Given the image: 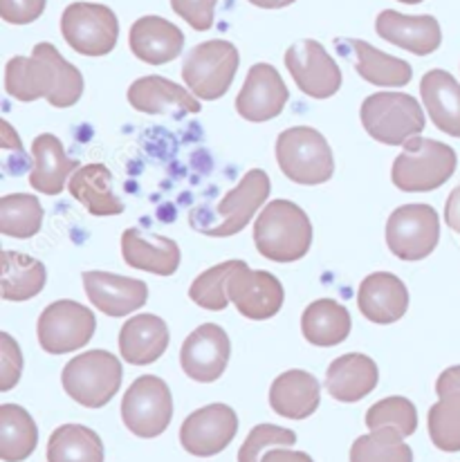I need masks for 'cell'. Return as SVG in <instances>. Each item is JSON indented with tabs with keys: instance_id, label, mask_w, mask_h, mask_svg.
Returning <instances> with one entry per match:
<instances>
[{
	"instance_id": "obj_40",
	"label": "cell",
	"mask_w": 460,
	"mask_h": 462,
	"mask_svg": "<svg viewBox=\"0 0 460 462\" xmlns=\"http://www.w3.org/2000/svg\"><path fill=\"white\" fill-rule=\"evenodd\" d=\"M297 442V433L276 424H259L250 431L243 447L238 449V462H261L268 449L276 447H292Z\"/></svg>"
},
{
	"instance_id": "obj_35",
	"label": "cell",
	"mask_w": 460,
	"mask_h": 462,
	"mask_svg": "<svg viewBox=\"0 0 460 462\" xmlns=\"http://www.w3.org/2000/svg\"><path fill=\"white\" fill-rule=\"evenodd\" d=\"M48 462H104V442L84 424H63L50 436Z\"/></svg>"
},
{
	"instance_id": "obj_47",
	"label": "cell",
	"mask_w": 460,
	"mask_h": 462,
	"mask_svg": "<svg viewBox=\"0 0 460 462\" xmlns=\"http://www.w3.org/2000/svg\"><path fill=\"white\" fill-rule=\"evenodd\" d=\"M247 3L256 5V7L261 9H283L288 7V5L297 3V0H247Z\"/></svg>"
},
{
	"instance_id": "obj_21",
	"label": "cell",
	"mask_w": 460,
	"mask_h": 462,
	"mask_svg": "<svg viewBox=\"0 0 460 462\" xmlns=\"http://www.w3.org/2000/svg\"><path fill=\"white\" fill-rule=\"evenodd\" d=\"M357 308L371 323L389 326L400 321L409 310V290L391 272H373L357 290Z\"/></svg>"
},
{
	"instance_id": "obj_46",
	"label": "cell",
	"mask_w": 460,
	"mask_h": 462,
	"mask_svg": "<svg viewBox=\"0 0 460 462\" xmlns=\"http://www.w3.org/2000/svg\"><path fill=\"white\" fill-rule=\"evenodd\" d=\"M0 126H3V135H0V146H3V151H14V153L23 155V144L21 140H18L16 131L12 128V124H9L7 119H3Z\"/></svg>"
},
{
	"instance_id": "obj_3",
	"label": "cell",
	"mask_w": 460,
	"mask_h": 462,
	"mask_svg": "<svg viewBox=\"0 0 460 462\" xmlns=\"http://www.w3.org/2000/svg\"><path fill=\"white\" fill-rule=\"evenodd\" d=\"M458 157L449 144L429 137H413L402 146L391 169V182L404 193L436 191L456 173Z\"/></svg>"
},
{
	"instance_id": "obj_31",
	"label": "cell",
	"mask_w": 460,
	"mask_h": 462,
	"mask_svg": "<svg viewBox=\"0 0 460 462\" xmlns=\"http://www.w3.org/2000/svg\"><path fill=\"white\" fill-rule=\"evenodd\" d=\"M68 191L92 216H119L122 200L113 191V173L106 164H86L75 171L68 182Z\"/></svg>"
},
{
	"instance_id": "obj_24",
	"label": "cell",
	"mask_w": 460,
	"mask_h": 462,
	"mask_svg": "<svg viewBox=\"0 0 460 462\" xmlns=\"http://www.w3.org/2000/svg\"><path fill=\"white\" fill-rule=\"evenodd\" d=\"M169 326L158 314H135L119 330V353L133 366L155 364L169 348Z\"/></svg>"
},
{
	"instance_id": "obj_16",
	"label": "cell",
	"mask_w": 460,
	"mask_h": 462,
	"mask_svg": "<svg viewBox=\"0 0 460 462\" xmlns=\"http://www.w3.org/2000/svg\"><path fill=\"white\" fill-rule=\"evenodd\" d=\"M232 357V341L227 332L216 323H202L184 339L180 348V366L184 375L198 384L220 380Z\"/></svg>"
},
{
	"instance_id": "obj_8",
	"label": "cell",
	"mask_w": 460,
	"mask_h": 462,
	"mask_svg": "<svg viewBox=\"0 0 460 462\" xmlns=\"http://www.w3.org/2000/svg\"><path fill=\"white\" fill-rule=\"evenodd\" d=\"M241 54L229 41L214 39L196 45L182 66V81L189 90L205 101L223 99L238 72Z\"/></svg>"
},
{
	"instance_id": "obj_26",
	"label": "cell",
	"mask_w": 460,
	"mask_h": 462,
	"mask_svg": "<svg viewBox=\"0 0 460 462\" xmlns=\"http://www.w3.org/2000/svg\"><path fill=\"white\" fill-rule=\"evenodd\" d=\"M32 160L34 169L30 173L32 189L45 196H59L66 189V182L79 169V162L66 155L61 140L50 133H43L32 144Z\"/></svg>"
},
{
	"instance_id": "obj_45",
	"label": "cell",
	"mask_w": 460,
	"mask_h": 462,
	"mask_svg": "<svg viewBox=\"0 0 460 462\" xmlns=\"http://www.w3.org/2000/svg\"><path fill=\"white\" fill-rule=\"evenodd\" d=\"M445 223L449 229L460 234V184L449 193L447 202H445Z\"/></svg>"
},
{
	"instance_id": "obj_48",
	"label": "cell",
	"mask_w": 460,
	"mask_h": 462,
	"mask_svg": "<svg viewBox=\"0 0 460 462\" xmlns=\"http://www.w3.org/2000/svg\"><path fill=\"white\" fill-rule=\"evenodd\" d=\"M400 3H404V5H418V3H422V0H400Z\"/></svg>"
},
{
	"instance_id": "obj_5",
	"label": "cell",
	"mask_w": 460,
	"mask_h": 462,
	"mask_svg": "<svg viewBox=\"0 0 460 462\" xmlns=\"http://www.w3.org/2000/svg\"><path fill=\"white\" fill-rule=\"evenodd\" d=\"M276 162L285 178L303 187L328 182L335 173L328 140L310 126H292L281 133L276 140Z\"/></svg>"
},
{
	"instance_id": "obj_28",
	"label": "cell",
	"mask_w": 460,
	"mask_h": 462,
	"mask_svg": "<svg viewBox=\"0 0 460 462\" xmlns=\"http://www.w3.org/2000/svg\"><path fill=\"white\" fill-rule=\"evenodd\" d=\"M422 104L445 135L460 137V83L447 70H429L420 81Z\"/></svg>"
},
{
	"instance_id": "obj_7",
	"label": "cell",
	"mask_w": 460,
	"mask_h": 462,
	"mask_svg": "<svg viewBox=\"0 0 460 462\" xmlns=\"http://www.w3.org/2000/svg\"><path fill=\"white\" fill-rule=\"evenodd\" d=\"M122 362L108 350H88L66 364L61 384L68 397L86 409H101L122 386Z\"/></svg>"
},
{
	"instance_id": "obj_11",
	"label": "cell",
	"mask_w": 460,
	"mask_h": 462,
	"mask_svg": "<svg viewBox=\"0 0 460 462\" xmlns=\"http://www.w3.org/2000/svg\"><path fill=\"white\" fill-rule=\"evenodd\" d=\"M61 34L75 52L84 57H106L119 39L115 12L99 3H72L61 16Z\"/></svg>"
},
{
	"instance_id": "obj_14",
	"label": "cell",
	"mask_w": 460,
	"mask_h": 462,
	"mask_svg": "<svg viewBox=\"0 0 460 462\" xmlns=\"http://www.w3.org/2000/svg\"><path fill=\"white\" fill-rule=\"evenodd\" d=\"M238 433V415L227 404H207L193 411L180 427V445L196 458H211L232 445Z\"/></svg>"
},
{
	"instance_id": "obj_42",
	"label": "cell",
	"mask_w": 460,
	"mask_h": 462,
	"mask_svg": "<svg viewBox=\"0 0 460 462\" xmlns=\"http://www.w3.org/2000/svg\"><path fill=\"white\" fill-rule=\"evenodd\" d=\"M218 0H171L178 16L184 18L196 32H207L214 27V9Z\"/></svg>"
},
{
	"instance_id": "obj_15",
	"label": "cell",
	"mask_w": 460,
	"mask_h": 462,
	"mask_svg": "<svg viewBox=\"0 0 460 462\" xmlns=\"http://www.w3.org/2000/svg\"><path fill=\"white\" fill-rule=\"evenodd\" d=\"M227 294L238 312L252 321L276 317L285 301V290L281 281L265 270H252L245 261H241L229 279Z\"/></svg>"
},
{
	"instance_id": "obj_32",
	"label": "cell",
	"mask_w": 460,
	"mask_h": 462,
	"mask_svg": "<svg viewBox=\"0 0 460 462\" xmlns=\"http://www.w3.org/2000/svg\"><path fill=\"white\" fill-rule=\"evenodd\" d=\"M3 265V299L5 301H30L48 281V270L41 261L27 254L5 249L0 254Z\"/></svg>"
},
{
	"instance_id": "obj_19",
	"label": "cell",
	"mask_w": 460,
	"mask_h": 462,
	"mask_svg": "<svg viewBox=\"0 0 460 462\" xmlns=\"http://www.w3.org/2000/svg\"><path fill=\"white\" fill-rule=\"evenodd\" d=\"M128 104L144 115H167L173 119L198 115L202 110L200 101L189 88H182L180 83L160 75L133 81V86L128 88Z\"/></svg>"
},
{
	"instance_id": "obj_13",
	"label": "cell",
	"mask_w": 460,
	"mask_h": 462,
	"mask_svg": "<svg viewBox=\"0 0 460 462\" xmlns=\"http://www.w3.org/2000/svg\"><path fill=\"white\" fill-rule=\"evenodd\" d=\"M283 61L299 90L312 99H330L342 88V68L319 41H297L288 48Z\"/></svg>"
},
{
	"instance_id": "obj_39",
	"label": "cell",
	"mask_w": 460,
	"mask_h": 462,
	"mask_svg": "<svg viewBox=\"0 0 460 462\" xmlns=\"http://www.w3.org/2000/svg\"><path fill=\"white\" fill-rule=\"evenodd\" d=\"M368 431H380V429H393L402 438H409L418 429V411L411 400L402 395L384 397L377 404L366 411Z\"/></svg>"
},
{
	"instance_id": "obj_27",
	"label": "cell",
	"mask_w": 460,
	"mask_h": 462,
	"mask_svg": "<svg viewBox=\"0 0 460 462\" xmlns=\"http://www.w3.org/2000/svg\"><path fill=\"white\" fill-rule=\"evenodd\" d=\"M321 386L308 371H285L270 386V406L288 420H306L319 409Z\"/></svg>"
},
{
	"instance_id": "obj_29",
	"label": "cell",
	"mask_w": 460,
	"mask_h": 462,
	"mask_svg": "<svg viewBox=\"0 0 460 462\" xmlns=\"http://www.w3.org/2000/svg\"><path fill=\"white\" fill-rule=\"evenodd\" d=\"M337 45H344L353 59H355L357 75L364 79L371 86L380 88H402L411 81L413 70L407 61L391 54L382 52V50L373 48L371 43L360 39H346L335 41Z\"/></svg>"
},
{
	"instance_id": "obj_9",
	"label": "cell",
	"mask_w": 460,
	"mask_h": 462,
	"mask_svg": "<svg viewBox=\"0 0 460 462\" xmlns=\"http://www.w3.org/2000/svg\"><path fill=\"white\" fill-rule=\"evenodd\" d=\"M173 418L171 388L158 375H142L122 397L124 427L137 438L162 436Z\"/></svg>"
},
{
	"instance_id": "obj_25",
	"label": "cell",
	"mask_w": 460,
	"mask_h": 462,
	"mask_svg": "<svg viewBox=\"0 0 460 462\" xmlns=\"http://www.w3.org/2000/svg\"><path fill=\"white\" fill-rule=\"evenodd\" d=\"M380 382V368L368 355L348 353L335 359L326 371V391L344 404L364 400Z\"/></svg>"
},
{
	"instance_id": "obj_12",
	"label": "cell",
	"mask_w": 460,
	"mask_h": 462,
	"mask_svg": "<svg viewBox=\"0 0 460 462\" xmlns=\"http://www.w3.org/2000/svg\"><path fill=\"white\" fill-rule=\"evenodd\" d=\"M97 319L90 308L81 303L61 299V301L50 303L41 312L39 326V344L50 355H68L72 350H81L90 344L95 337Z\"/></svg>"
},
{
	"instance_id": "obj_44",
	"label": "cell",
	"mask_w": 460,
	"mask_h": 462,
	"mask_svg": "<svg viewBox=\"0 0 460 462\" xmlns=\"http://www.w3.org/2000/svg\"><path fill=\"white\" fill-rule=\"evenodd\" d=\"M261 462H315L306 451H290L288 447H276L261 458Z\"/></svg>"
},
{
	"instance_id": "obj_33",
	"label": "cell",
	"mask_w": 460,
	"mask_h": 462,
	"mask_svg": "<svg viewBox=\"0 0 460 462\" xmlns=\"http://www.w3.org/2000/svg\"><path fill=\"white\" fill-rule=\"evenodd\" d=\"M438 402L429 409V438L434 447L447 454L460 451V386L452 382H436Z\"/></svg>"
},
{
	"instance_id": "obj_34",
	"label": "cell",
	"mask_w": 460,
	"mask_h": 462,
	"mask_svg": "<svg viewBox=\"0 0 460 462\" xmlns=\"http://www.w3.org/2000/svg\"><path fill=\"white\" fill-rule=\"evenodd\" d=\"M39 445V429L34 418L18 404L0 406V458L5 462H23L30 458Z\"/></svg>"
},
{
	"instance_id": "obj_37",
	"label": "cell",
	"mask_w": 460,
	"mask_h": 462,
	"mask_svg": "<svg viewBox=\"0 0 460 462\" xmlns=\"http://www.w3.org/2000/svg\"><path fill=\"white\" fill-rule=\"evenodd\" d=\"M351 462H413V449L398 431L380 429L353 442Z\"/></svg>"
},
{
	"instance_id": "obj_38",
	"label": "cell",
	"mask_w": 460,
	"mask_h": 462,
	"mask_svg": "<svg viewBox=\"0 0 460 462\" xmlns=\"http://www.w3.org/2000/svg\"><path fill=\"white\" fill-rule=\"evenodd\" d=\"M238 265H241V261H225L202 272L189 288V299L198 308L209 310V312H220V310L227 308L232 303L227 294V283Z\"/></svg>"
},
{
	"instance_id": "obj_20",
	"label": "cell",
	"mask_w": 460,
	"mask_h": 462,
	"mask_svg": "<svg viewBox=\"0 0 460 462\" xmlns=\"http://www.w3.org/2000/svg\"><path fill=\"white\" fill-rule=\"evenodd\" d=\"M375 32L386 43L398 45L416 57L434 54L443 43L440 23L429 14L422 16H407L395 9H384L375 21Z\"/></svg>"
},
{
	"instance_id": "obj_23",
	"label": "cell",
	"mask_w": 460,
	"mask_h": 462,
	"mask_svg": "<svg viewBox=\"0 0 460 462\" xmlns=\"http://www.w3.org/2000/svg\"><path fill=\"white\" fill-rule=\"evenodd\" d=\"M133 54L149 66H164L180 57L184 34L178 25L162 16H142L128 34Z\"/></svg>"
},
{
	"instance_id": "obj_10",
	"label": "cell",
	"mask_w": 460,
	"mask_h": 462,
	"mask_svg": "<svg viewBox=\"0 0 460 462\" xmlns=\"http://www.w3.org/2000/svg\"><path fill=\"white\" fill-rule=\"evenodd\" d=\"M438 240L440 216L431 205H402L386 220V245L400 261H425Z\"/></svg>"
},
{
	"instance_id": "obj_36",
	"label": "cell",
	"mask_w": 460,
	"mask_h": 462,
	"mask_svg": "<svg viewBox=\"0 0 460 462\" xmlns=\"http://www.w3.org/2000/svg\"><path fill=\"white\" fill-rule=\"evenodd\" d=\"M43 205L32 193H9L0 198V234L32 238L43 227Z\"/></svg>"
},
{
	"instance_id": "obj_17",
	"label": "cell",
	"mask_w": 460,
	"mask_h": 462,
	"mask_svg": "<svg viewBox=\"0 0 460 462\" xmlns=\"http://www.w3.org/2000/svg\"><path fill=\"white\" fill-rule=\"evenodd\" d=\"M290 90L283 77L270 63H256L247 72L245 83L236 97V110L245 122L263 124L283 113Z\"/></svg>"
},
{
	"instance_id": "obj_18",
	"label": "cell",
	"mask_w": 460,
	"mask_h": 462,
	"mask_svg": "<svg viewBox=\"0 0 460 462\" xmlns=\"http://www.w3.org/2000/svg\"><path fill=\"white\" fill-rule=\"evenodd\" d=\"M84 290L90 303L106 317H126L137 312L149 301V285L140 279L110 274V272H84Z\"/></svg>"
},
{
	"instance_id": "obj_1",
	"label": "cell",
	"mask_w": 460,
	"mask_h": 462,
	"mask_svg": "<svg viewBox=\"0 0 460 462\" xmlns=\"http://www.w3.org/2000/svg\"><path fill=\"white\" fill-rule=\"evenodd\" d=\"M5 90L23 104L48 99L54 108H70L84 95V75L52 43H39L30 57L9 59L5 66Z\"/></svg>"
},
{
	"instance_id": "obj_41",
	"label": "cell",
	"mask_w": 460,
	"mask_h": 462,
	"mask_svg": "<svg viewBox=\"0 0 460 462\" xmlns=\"http://www.w3.org/2000/svg\"><path fill=\"white\" fill-rule=\"evenodd\" d=\"M23 375V355L21 346L16 344L9 332H0V391L7 393L21 382Z\"/></svg>"
},
{
	"instance_id": "obj_30",
	"label": "cell",
	"mask_w": 460,
	"mask_h": 462,
	"mask_svg": "<svg viewBox=\"0 0 460 462\" xmlns=\"http://www.w3.org/2000/svg\"><path fill=\"white\" fill-rule=\"evenodd\" d=\"M351 314L335 299L312 301L301 314V335L317 348H333L351 335Z\"/></svg>"
},
{
	"instance_id": "obj_4",
	"label": "cell",
	"mask_w": 460,
	"mask_h": 462,
	"mask_svg": "<svg viewBox=\"0 0 460 462\" xmlns=\"http://www.w3.org/2000/svg\"><path fill=\"white\" fill-rule=\"evenodd\" d=\"M360 117L368 135L386 146H404L427 126L420 101L404 92L368 95L362 104Z\"/></svg>"
},
{
	"instance_id": "obj_2",
	"label": "cell",
	"mask_w": 460,
	"mask_h": 462,
	"mask_svg": "<svg viewBox=\"0 0 460 462\" xmlns=\"http://www.w3.org/2000/svg\"><path fill=\"white\" fill-rule=\"evenodd\" d=\"M259 254L274 263L301 261L312 245V225L306 211L290 200H272L254 223Z\"/></svg>"
},
{
	"instance_id": "obj_22",
	"label": "cell",
	"mask_w": 460,
	"mask_h": 462,
	"mask_svg": "<svg viewBox=\"0 0 460 462\" xmlns=\"http://www.w3.org/2000/svg\"><path fill=\"white\" fill-rule=\"evenodd\" d=\"M122 256L133 270L149 272L155 276H173L182 261V252L176 240L146 234L137 227L122 234Z\"/></svg>"
},
{
	"instance_id": "obj_6",
	"label": "cell",
	"mask_w": 460,
	"mask_h": 462,
	"mask_svg": "<svg viewBox=\"0 0 460 462\" xmlns=\"http://www.w3.org/2000/svg\"><path fill=\"white\" fill-rule=\"evenodd\" d=\"M272 191L270 175L263 169L247 171L241 182L218 202L216 207V218H205L191 211V227L211 238H229V236L241 234L250 225L256 211L265 207V200Z\"/></svg>"
},
{
	"instance_id": "obj_43",
	"label": "cell",
	"mask_w": 460,
	"mask_h": 462,
	"mask_svg": "<svg viewBox=\"0 0 460 462\" xmlns=\"http://www.w3.org/2000/svg\"><path fill=\"white\" fill-rule=\"evenodd\" d=\"M48 0H0V16L9 25H30L39 21Z\"/></svg>"
}]
</instances>
